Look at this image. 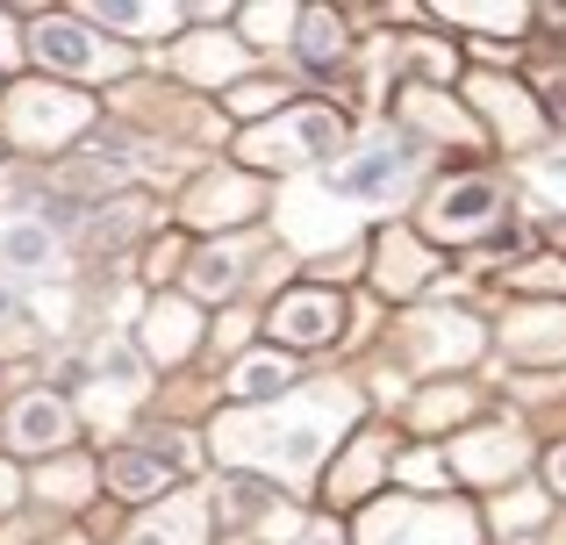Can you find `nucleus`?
<instances>
[{
  "label": "nucleus",
  "instance_id": "obj_2",
  "mask_svg": "<svg viewBox=\"0 0 566 545\" xmlns=\"http://www.w3.org/2000/svg\"><path fill=\"white\" fill-rule=\"evenodd\" d=\"M366 545H473V517L452 503H380L366 517Z\"/></svg>",
  "mask_w": 566,
  "mask_h": 545
},
{
  "label": "nucleus",
  "instance_id": "obj_22",
  "mask_svg": "<svg viewBox=\"0 0 566 545\" xmlns=\"http://www.w3.org/2000/svg\"><path fill=\"white\" fill-rule=\"evenodd\" d=\"M86 22L129 29V36H158V29H172V22H180V8H86Z\"/></svg>",
  "mask_w": 566,
  "mask_h": 545
},
{
  "label": "nucleus",
  "instance_id": "obj_12",
  "mask_svg": "<svg viewBox=\"0 0 566 545\" xmlns=\"http://www.w3.org/2000/svg\"><path fill=\"white\" fill-rule=\"evenodd\" d=\"M473 101L495 115V129H502L510 144H531V137H538V108H531L516 86H502V80H473Z\"/></svg>",
  "mask_w": 566,
  "mask_h": 545
},
{
  "label": "nucleus",
  "instance_id": "obj_25",
  "mask_svg": "<svg viewBox=\"0 0 566 545\" xmlns=\"http://www.w3.org/2000/svg\"><path fill=\"white\" fill-rule=\"evenodd\" d=\"M337 51H345V22L337 14H302V57L308 65H331Z\"/></svg>",
  "mask_w": 566,
  "mask_h": 545
},
{
  "label": "nucleus",
  "instance_id": "obj_32",
  "mask_svg": "<svg viewBox=\"0 0 566 545\" xmlns=\"http://www.w3.org/2000/svg\"><path fill=\"white\" fill-rule=\"evenodd\" d=\"M553 489H559V495H566V446H559V452H553Z\"/></svg>",
  "mask_w": 566,
  "mask_h": 545
},
{
  "label": "nucleus",
  "instance_id": "obj_7",
  "mask_svg": "<svg viewBox=\"0 0 566 545\" xmlns=\"http://www.w3.org/2000/svg\"><path fill=\"white\" fill-rule=\"evenodd\" d=\"M488 216H495V187L488 180H452L430 201V238H481Z\"/></svg>",
  "mask_w": 566,
  "mask_h": 545
},
{
  "label": "nucleus",
  "instance_id": "obj_24",
  "mask_svg": "<svg viewBox=\"0 0 566 545\" xmlns=\"http://www.w3.org/2000/svg\"><path fill=\"white\" fill-rule=\"evenodd\" d=\"M423 273H430V259L416 252L409 238H387V244H380V280H387V287H416Z\"/></svg>",
  "mask_w": 566,
  "mask_h": 545
},
{
  "label": "nucleus",
  "instance_id": "obj_17",
  "mask_svg": "<svg viewBox=\"0 0 566 545\" xmlns=\"http://www.w3.org/2000/svg\"><path fill=\"white\" fill-rule=\"evenodd\" d=\"M144 345H151L158 359H180V352L193 345V308L187 302H158L151 323H144Z\"/></svg>",
  "mask_w": 566,
  "mask_h": 545
},
{
  "label": "nucleus",
  "instance_id": "obj_21",
  "mask_svg": "<svg viewBox=\"0 0 566 545\" xmlns=\"http://www.w3.org/2000/svg\"><path fill=\"white\" fill-rule=\"evenodd\" d=\"M251 209V187L244 180H208L201 195H193V223H230V216Z\"/></svg>",
  "mask_w": 566,
  "mask_h": 545
},
{
  "label": "nucleus",
  "instance_id": "obj_26",
  "mask_svg": "<svg viewBox=\"0 0 566 545\" xmlns=\"http://www.w3.org/2000/svg\"><path fill=\"white\" fill-rule=\"evenodd\" d=\"M452 22H473V29H524V8H452Z\"/></svg>",
  "mask_w": 566,
  "mask_h": 545
},
{
  "label": "nucleus",
  "instance_id": "obj_23",
  "mask_svg": "<svg viewBox=\"0 0 566 545\" xmlns=\"http://www.w3.org/2000/svg\"><path fill=\"white\" fill-rule=\"evenodd\" d=\"M237 65H244V51H237L230 36H201V51L187 43V72H193V80H230Z\"/></svg>",
  "mask_w": 566,
  "mask_h": 545
},
{
  "label": "nucleus",
  "instance_id": "obj_16",
  "mask_svg": "<svg viewBox=\"0 0 566 545\" xmlns=\"http://www.w3.org/2000/svg\"><path fill=\"white\" fill-rule=\"evenodd\" d=\"M416 352L423 359H467V352H481V331L467 316H423L416 323Z\"/></svg>",
  "mask_w": 566,
  "mask_h": 545
},
{
  "label": "nucleus",
  "instance_id": "obj_14",
  "mask_svg": "<svg viewBox=\"0 0 566 545\" xmlns=\"http://www.w3.org/2000/svg\"><path fill=\"white\" fill-rule=\"evenodd\" d=\"M459 467H467L473 481H502V474L524 467V446H516V431H481V438L459 446Z\"/></svg>",
  "mask_w": 566,
  "mask_h": 545
},
{
  "label": "nucleus",
  "instance_id": "obj_13",
  "mask_svg": "<svg viewBox=\"0 0 566 545\" xmlns=\"http://www.w3.org/2000/svg\"><path fill=\"white\" fill-rule=\"evenodd\" d=\"M208 538V517L201 503H158V517H144L129 545H201Z\"/></svg>",
  "mask_w": 566,
  "mask_h": 545
},
{
  "label": "nucleus",
  "instance_id": "obj_27",
  "mask_svg": "<svg viewBox=\"0 0 566 545\" xmlns=\"http://www.w3.org/2000/svg\"><path fill=\"white\" fill-rule=\"evenodd\" d=\"M280 101H287V86H237L230 108L237 115H265V108H280Z\"/></svg>",
  "mask_w": 566,
  "mask_h": 545
},
{
  "label": "nucleus",
  "instance_id": "obj_8",
  "mask_svg": "<svg viewBox=\"0 0 566 545\" xmlns=\"http://www.w3.org/2000/svg\"><path fill=\"white\" fill-rule=\"evenodd\" d=\"M57 266V238L51 223H36V216H14V223H0V273H51Z\"/></svg>",
  "mask_w": 566,
  "mask_h": 545
},
{
  "label": "nucleus",
  "instance_id": "obj_10",
  "mask_svg": "<svg viewBox=\"0 0 566 545\" xmlns=\"http://www.w3.org/2000/svg\"><path fill=\"white\" fill-rule=\"evenodd\" d=\"M8 431H14V446H22V452H51V446H65L72 417H65V402H57V395H29V402H14Z\"/></svg>",
  "mask_w": 566,
  "mask_h": 545
},
{
  "label": "nucleus",
  "instance_id": "obj_11",
  "mask_svg": "<svg viewBox=\"0 0 566 545\" xmlns=\"http://www.w3.org/2000/svg\"><path fill=\"white\" fill-rule=\"evenodd\" d=\"M273 331L287 337V345H323V337L337 331V294H287V302L273 308Z\"/></svg>",
  "mask_w": 566,
  "mask_h": 545
},
{
  "label": "nucleus",
  "instance_id": "obj_15",
  "mask_svg": "<svg viewBox=\"0 0 566 545\" xmlns=\"http://www.w3.org/2000/svg\"><path fill=\"white\" fill-rule=\"evenodd\" d=\"M510 345L524 352H538V359H559L566 352V308H516L510 316Z\"/></svg>",
  "mask_w": 566,
  "mask_h": 545
},
{
  "label": "nucleus",
  "instance_id": "obj_33",
  "mask_svg": "<svg viewBox=\"0 0 566 545\" xmlns=\"http://www.w3.org/2000/svg\"><path fill=\"white\" fill-rule=\"evenodd\" d=\"M8 51H14V43H8V22H0V57H8Z\"/></svg>",
  "mask_w": 566,
  "mask_h": 545
},
{
  "label": "nucleus",
  "instance_id": "obj_18",
  "mask_svg": "<svg viewBox=\"0 0 566 545\" xmlns=\"http://www.w3.org/2000/svg\"><path fill=\"white\" fill-rule=\"evenodd\" d=\"M287 380H294V366H287V359H273V352H259V359H244V366L230 374V388L244 395V402H273Z\"/></svg>",
  "mask_w": 566,
  "mask_h": 545
},
{
  "label": "nucleus",
  "instance_id": "obj_5",
  "mask_svg": "<svg viewBox=\"0 0 566 545\" xmlns=\"http://www.w3.org/2000/svg\"><path fill=\"white\" fill-rule=\"evenodd\" d=\"M8 123H14V137H22V144H57V137H72V129L86 123V101L80 94H57V86H22L14 108H8Z\"/></svg>",
  "mask_w": 566,
  "mask_h": 545
},
{
  "label": "nucleus",
  "instance_id": "obj_9",
  "mask_svg": "<svg viewBox=\"0 0 566 545\" xmlns=\"http://www.w3.org/2000/svg\"><path fill=\"white\" fill-rule=\"evenodd\" d=\"M166 452H123V460L108 467V481L123 495H158L172 481V467H187V438H158Z\"/></svg>",
  "mask_w": 566,
  "mask_h": 545
},
{
  "label": "nucleus",
  "instance_id": "obj_30",
  "mask_svg": "<svg viewBox=\"0 0 566 545\" xmlns=\"http://www.w3.org/2000/svg\"><path fill=\"white\" fill-rule=\"evenodd\" d=\"M401 474H409V481H444V467H438V460H409Z\"/></svg>",
  "mask_w": 566,
  "mask_h": 545
},
{
  "label": "nucleus",
  "instance_id": "obj_29",
  "mask_svg": "<svg viewBox=\"0 0 566 545\" xmlns=\"http://www.w3.org/2000/svg\"><path fill=\"white\" fill-rule=\"evenodd\" d=\"M374 474H380V452L359 446V452H352V467H345V489H359V481H374Z\"/></svg>",
  "mask_w": 566,
  "mask_h": 545
},
{
  "label": "nucleus",
  "instance_id": "obj_4",
  "mask_svg": "<svg viewBox=\"0 0 566 545\" xmlns=\"http://www.w3.org/2000/svg\"><path fill=\"white\" fill-rule=\"evenodd\" d=\"M416 172V151L401 137H374L352 166H337V195L345 201H395Z\"/></svg>",
  "mask_w": 566,
  "mask_h": 545
},
{
  "label": "nucleus",
  "instance_id": "obj_6",
  "mask_svg": "<svg viewBox=\"0 0 566 545\" xmlns=\"http://www.w3.org/2000/svg\"><path fill=\"white\" fill-rule=\"evenodd\" d=\"M36 57L57 72H115L123 51H108L101 36H86L80 22H36Z\"/></svg>",
  "mask_w": 566,
  "mask_h": 545
},
{
  "label": "nucleus",
  "instance_id": "obj_28",
  "mask_svg": "<svg viewBox=\"0 0 566 545\" xmlns=\"http://www.w3.org/2000/svg\"><path fill=\"white\" fill-rule=\"evenodd\" d=\"M531 517H545V503H538V495H510V510H502V532H524Z\"/></svg>",
  "mask_w": 566,
  "mask_h": 545
},
{
  "label": "nucleus",
  "instance_id": "obj_20",
  "mask_svg": "<svg viewBox=\"0 0 566 545\" xmlns=\"http://www.w3.org/2000/svg\"><path fill=\"white\" fill-rule=\"evenodd\" d=\"M94 374L108 380L115 395H144V359H137V352L123 345V337H108V345L94 352Z\"/></svg>",
  "mask_w": 566,
  "mask_h": 545
},
{
  "label": "nucleus",
  "instance_id": "obj_3",
  "mask_svg": "<svg viewBox=\"0 0 566 545\" xmlns=\"http://www.w3.org/2000/svg\"><path fill=\"white\" fill-rule=\"evenodd\" d=\"M337 137H345V129H337L331 108H294V115H280L273 129L244 137V158H259V166H302V158H331Z\"/></svg>",
  "mask_w": 566,
  "mask_h": 545
},
{
  "label": "nucleus",
  "instance_id": "obj_1",
  "mask_svg": "<svg viewBox=\"0 0 566 545\" xmlns=\"http://www.w3.org/2000/svg\"><path fill=\"white\" fill-rule=\"evenodd\" d=\"M352 417V395H316V402H287L273 409V417H230L222 423V452L230 460H259V467H280V474H316L323 446H331V431Z\"/></svg>",
  "mask_w": 566,
  "mask_h": 545
},
{
  "label": "nucleus",
  "instance_id": "obj_31",
  "mask_svg": "<svg viewBox=\"0 0 566 545\" xmlns=\"http://www.w3.org/2000/svg\"><path fill=\"white\" fill-rule=\"evenodd\" d=\"M302 545H345V538H337V524H308Z\"/></svg>",
  "mask_w": 566,
  "mask_h": 545
},
{
  "label": "nucleus",
  "instance_id": "obj_19",
  "mask_svg": "<svg viewBox=\"0 0 566 545\" xmlns=\"http://www.w3.org/2000/svg\"><path fill=\"white\" fill-rule=\"evenodd\" d=\"M237 273H244V252H237V244H216V252L193 259L187 287H193V294H230V287H237Z\"/></svg>",
  "mask_w": 566,
  "mask_h": 545
}]
</instances>
